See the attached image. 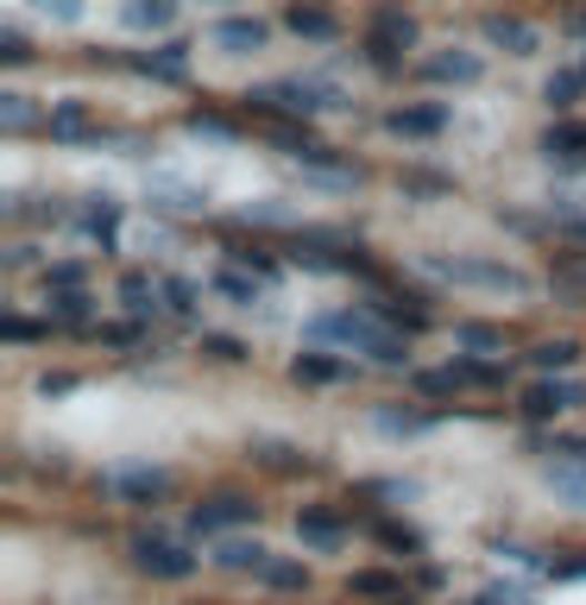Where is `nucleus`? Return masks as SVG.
Masks as SVG:
<instances>
[{"instance_id":"obj_13","label":"nucleus","mask_w":586,"mask_h":605,"mask_svg":"<svg viewBox=\"0 0 586 605\" xmlns=\"http://www.w3.org/2000/svg\"><path fill=\"white\" fill-rule=\"evenodd\" d=\"M139 70V77H158V82H183L190 77V51L183 44H164V51H139V58H127Z\"/></svg>"},{"instance_id":"obj_15","label":"nucleus","mask_w":586,"mask_h":605,"mask_svg":"<svg viewBox=\"0 0 586 605\" xmlns=\"http://www.w3.org/2000/svg\"><path fill=\"white\" fill-rule=\"evenodd\" d=\"M385 127H391L397 139H435L442 127H448V108H435V101H430V108H397Z\"/></svg>"},{"instance_id":"obj_37","label":"nucleus","mask_w":586,"mask_h":605,"mask_svg":"<svg viewBox=\"0 0 586 605\" xmlns=\"http://www.w3.org/2000/svg\"><path fill=\"white\" fill-rule=\"evenodd\" d=\"M183 127H190V133H202V139H221V145L234 139V120H221V114H202V108H190V120H183Z\"/></svg>"},{"instance_id":"obj_25","label":"nucleus","mask_w":586,"mask_h":605,"mask_svg":"<svg viewBox=\"0 0 586 605\" xmlns=\"http://www.w3.org/2000/svg\"><path fill=\"white\" fill-rule=\"evenodd\" d=\"M372 39H385V44H397V51H411V44H416V20H411V13H397V7H385V13L372 20Z\"/></svg>"},{"instance_id":"obj_35","label":"nucleus","mask_w":586,"mask_h":605,"mask_svg":"<svg viewBox=\"0 0 586 605\" xmlns=\"http://www.w3.org/2000/svg\"><path fill=\"white\" fill-rule=\"evenodd\" d=\"M397 190L404 195H448L454 183L448 177H435V171H397Z\"/></svg>"},{"instance_id":"obj_48","label":"nucleus","mask_w":586,"mask_h":605,"mask_svg":"<svg viewBox=\"0 0 586 605\" xmlns=\"http://www.w3.org/2000/svg\"><path fill=\"white\" fill-rule=\"evenodd\" d=\"M51 20H82V0H39Z\"/></svg>"},{"instance_id":"obj_47","label":"nucleus","mask_w":586,"mask_h":605,"mask_svg":"<svg viewBox=\"0 0 586 605\" xmlns=\"http://www.w3.org/2000/svg\"><path fill=\"white\" fill-rule=\"evenodd\" d=\"M44 284H51V291H70V284H82V265H51Z\"/></svg>"},{"instance_id":"obj_3","label":"nucleus","mask_w":586,"mask_h":605,"mask_svg":"<svg viewBox=\"0 0 586 605\" xmlns=\"http://www.w3.org/2000/svg\"><path fill=\"white\" fill-rule=\"evenodd\" d=\"M435 278H448V284H467V291H498V296H524L529 278L505 259H430Z\"/></svg>"},{"instance_id":"obj_27","label":"nucleus","mask_w":586,"mask_h":605,"mask_svg":"<svg viewBox=\"0 0 586 605\" xmlns=\"http://www.w3.org/2000/svg\"><path fill=\"white\" fill-rule=\"evenodd\" d=\"M454 341L467 353H492V360H505V329H486V322H461L454 329Z\"/></svg>"},{"instance_id":"obj_41","label":"nucleus","mask_w":586,"mask_h":605,"mask_svg":"<svg viewBox=\"0 0 586 605\" xmlns=\"http://www.w3.org/2000/svg\"><path fill=\"white\" fill-rule=\"evenodd\" d=\"M378 543H385V548H411V555H416V548H423V536H416L411 524H391V517H385V524H378Z\"/></svg>"},{"instance_id":"obj_18","label":"nucleus","mask_w":586,"mask_h":605,"mask_svg":"<svg viewBox=\"0 0 586 605\" xmlns=\"http://www.w3.org/2000/svg\"><path fill=\"white\" fill-rule=\"evenodd\" d=\"M543 152L555 158V164H586V127H580V120H562V127H548Z\"/></svg>"},{"instance_id":"obj_30","label":"nucleus","mask_w":586,"mask_h":605,"mask_svg":"<svg viewBox=\"0 0 586 605\" xmlns=\"http://www.w3.org/2000/svg\"><path fill=\"white\" fill-rule=\"evenodd\" d=\"M44 310L58 315V322H89V291L82 284H70V291H51V303Z\"/></svg>"},{"instance_id":"obj_29","label":"nucleus","mask_w":586,"mask_h":605,"mask_svg":"<svg viewBox=\"0 0 586 605\" xmlns=\"http://www.w3.org/2000/svg\"><path fill=\"white\" fill-rule=\"evenodd\" d=\"M259 581H265V586H277V593H303V586H310V567H303V562H284V555H272Z\"/></svg>"},{"instance_id":"obj_11","label":"nucleus","mask_w":586,"mask_h":605,"mask_svg":"<svg viewBox=\"0 0 586 605\" xmlns=\"http://www.w3.org/2000/svg\"><path fill=\"white\" fill-rule=\"evenodd\" d=\"M215 562L228 567V574H265L272 548H265V543H246V536H221V543H215Z\"/></svg>"},{"instance_id":"obj_26","label":"nucleus","mask_w":586,"mask_h":605,"mask_svg":"<svg viewBox=\"0 0 586 605\" xmlns=\"http://www.w3.org/2000/svg\"><path fill=\"white\" fill-rule=\"evenodd\" d=\"M89 133H95V120H89V108H82V101L51 108V139H89Z\"/></svg>"},{"instance_id":"obj_17","label":"nucleus","mask_w":586,"mask_h":605,"mask_svg":"<svg viewBox=\"0 0 586 605\" xmlns=\"http://www.w3.org/2000/svg\"><path fill=\"white\" fill-rule=\"evenodd\" d=\"M152 202L158 209H171V215H195V209H209V190L176 183V177H152Z\"/></svg>"},{"instance_id":"obj_44","label":"nucleus","mask_w":586,"mask_h":605,"mask_svg":"<svg viewBox=\"0 0 586 605\" xmlns=\"http://www.w3.org/2000/svg\"><path fill=\"white\" fill-rule=\"evenodd\" d=\"M366 58L378 63V70H397V63H404V51H397V44H385V39H366Z\"/></svg>"},{"instance_id":"obj_5","label":"nucleus","mask_w":586,"mask_h":605,"mask_svg":"<svg viewBox=\"0 0 586 605\" xmlns=\"http://www.w3.org/2000/svg\"><path fill=\"white\" fill-rule=\"evenodd\" d=\"M259 505L253 498H240V492H221V498H209V505H195L190 511V530L195 536H221V530H240V524H253Z\"/></svg>"},{"instance_id":"obj_16","label":"nucleus","mask_w":586,"mask_h":605,"mask_svg":"<svg viewBox=\"0 0 586 605\" xmlns=\"http://www.w3.org/2000/svg\"><path fill=\"white\" fill-rule=\"evenodd\" d=\"M423 77L430 82H479L486 77V63L473 58V51H435V58L423 63Z\"/></svg>"},{"instance_id":"obj_34","label":"nucleus","mask_w":586,"mask_h":605,"mask_svg":"<svg viewBox=\"0 0 586 605\" xmlns=\"http://www.w3.org/2000/svg\"><path fill=\"white\" fill-rule=\"evenodd\" d=\"M378 430L385 435H416V430H430V411H397V404H385V411H378Z\"/></svg>"},{"instance_id":"obj_7","label":"nucleus","mask_w":586,"mask_h":605,"mask_svg":"<svg viewBox=\"0 0 586 605\" xmlns=\"http://www.w3.org/2000/svg\"><path fill=\"white\" fill-rule=\"evenodd\" d=\"M101 486L114 492V498H133V505H152V498H164L171 492V473L164 467H114Z\"/></svg>"},{"instance_id":"obj_40","label":"nucleus","mask_w":586,"mask_h":605,"mask_svg":"<svg viewBox=\"0 0 586 605\" xmlns=\"http://www.w3.org/2000/svg\"><path fill=\"white\" fill-rule=\"evenodd\" d=\"M195 296H202V291H195L190 278H171V284H164V303H171L176 315H195Z\"/></svg>"},{"instance_id":"obj_49","label":"nucleus","mask_w":586,"mask_h":605,"mask_svg":"<svg viewBox=\"0 0 586 605\" xmlns=\"http://www.w3.org/2000/svg\"><path fill=\"white\" fill-rule=\"evenodd\" d=\"M70 385H77L70 372H44V379H39V391H44V397H58V391H70Z\"/></svg>"},{"instance_id":"obj_36","label":"nucleus","mask_w":586,"mask_h":605,"mask_svg":"<svg viewBox=\"0 0 586 605\" xmlns=\"http://www.w3.org/2000/svg\"><path fill=\"white\" fill-rule=\"evenodd\" d=\"M32 120H39V108L26 95H0V127H7V133H26Z\"/></svg>"},{"instance_id":"obj_10","label":"nucleus","mask_w":586,"mask_h":605,"mask_svg":"<svg viewBox=\"0 0 586 605\" xmlns=\"http://www.w3.org/2000/svg\"><path fill=\"white\" fill-rule=\"evenodd\" d=\"M353 599H378V605H411V593H404V581L397 574H385V567H360L347 581Z\"/></svg>"},{"instance_id":"obj_4","label":"nucleus","mask_w":586,"mask_h":605,"mask_svg":"<svg viewBox=\"0 0 586 605\" xmlns=\"http://www.w3.org/2000/svg\"><path fill=\"white\" fill-rule=\"evenodd\" d=\"M580 404H586V385L580 379H555V372H543L524 391V416H536V423H548V416H562V411H580Z\"/></svg>"},{"instance_id":"obj_39","label":"nucleus","mask_w":586,"mask_h":605,"mask_svg":"<svg viewBox=\"0 0 586 605\" xmlns=\"http://www.w3.org/2000/svg\"><path fill=\"white\" fill-rule=\"evenodd\" d=\"M259 461H265V467H277V473H296V467H303V454H296V448H284V442H259Z\"/></svg>"},{"instance_id":"obj_23","label":"nucleus","mask_w":586,"mask_h":605,"mask_svg":"<svg viewBox=\"0 0 586 605\" xmlns=\"http://www.w3.org/2000/svg\"><path fill=\"white\" fill-rule=\"evenodd\" d=\"M176 20V0H127V26L133 32H164Z\"/></svg>"},{"instance_id":"obj_12","label":"nucleus","mask_w":586,"mask_h":605,"mask_svg":"<svg viewBox=\"0 0 586 605\" xmlns=\"http://www.w3.org/2000/svg\"><path fill=\"white\" fill-rule=\"evenodd\" d=\"M548 486H555V498H567L574 511H586V461L580 454H562V461H548Z\"/></svg>"},{"instance_id":"obj_20","label":"nucleus","mask_w":586,"mask_h":605,"mask_svg":"<svg viewBox=\"0 0 586 605\" xmlns=\"http://www.w3.org/2000/svg\"><path fill=\"white\" fill-rule=\"evenodd\" d=\"M284 26H291L296 39H315V44L341 39V20H334V13H322V7H291V13H284Z\"/></svg>"},{"instance_id":"obj_6","label":"nucleus","mask_w":586,"mask_h":605,"mask_svg":"<svg viewBox=\"0 0 586 605\" xmlns=\"http://www.w3.org/2000/svg\"><path fill=\"white\" fill-rule=\"evenodd\" d=\"M133 562L152 581H190L195 574V555H183L176 543H158V536H133Z\"/></svg>"},{"instance_id":"obj_8","label":"nucleus","mask_w":586,"mask_h":605,"mask_svg":"<svg viewBox=\"0 0 586 605\" xmlns=\"http://www.w3.org/2000/svg\"><path fill=\"white\" fill-rule=\"evenodd\" d=\"M479 32H486V44H498V51H511V58H529V51H536V26L517 20V13H486Z\"/></svg>"},{"instance_id":"obj_45","label":"nucleus","mask_w":586,"mask_h":605,"mask_svg":"<svg viewBox=\"0 0 586 605\" xmlns=\"http://www.w3.org/2000/svg\"><path fill=\"white\" fill-rule=\"evenodd\" d=\"M0 334H7V341H39V322H26V315H7V322H0Z\"/></svg>"},{"instance_id":"obj_28","label":"nucleus","mask_w":586,"mask_h":605,"mask_svg":"<svg viewBox=\"0 0 586 605\" xmlns=\"http://www.w3.org/2000/svg\"><path fill=\"white\" fill-rule=\"evenodd\" d=\"M580 89H586V70H555V77L543 82V101H548V108H555V114H567Z\"/></svg>"},{"instance_id":"obj_22","label":"nucleus","mask_w":586,"mask_h":605,"mask_svg":"<svg viewBox=\"0 0 586 605\" xmlns=\"http://www.w3.org/2000/svg\"><path fill=\"white\" fill-rule=\"evenodd\" d=\"M291 379H296V385H334V379H347V366H341V360H329V353H296V360H291Z\"/></svg>"},{"instance_id":"obj_42","label":"nucleus","mask_w":586,"mask_h":605,"mask_svg":"<svg viewBox=\"0 0 586 605\" xmlns=\"http://www.w3.org/2000/svg\"><path fill=\"white\" fill-rule=\"evenodd\" d=\"M234 259H240V265H246L253 278H277V259L259 253V246H234Z\"/></svg>"},{"instance_id":"obj_9","label":"nucleus","mask_w":586,"mask_h":605,"mask_svg":"<svg viewBox=\"0 0 586 605\" xmlns=\"http://www.w3.org/2000/svg\"><path fill=\"white\" fill-rule=\"evenodd\" d=\"M265 39H272V26H265V20H246V13L215 26V44H221V51H234V58H253V51H265Z\"/></svg>"},{"instance_id":"obj_38","label":"nucleus","mask_w":586,"mask_h":605,"mask_svg":"<svg viewBox=\"0 0 586 605\" xmlns=\"http://www.w3.org/2000/svg\"><path fill=\"white\" fill-rule=\"evenodd\" d=\"M202 353H209V360H221V366H240V360H246V341H234V334H209V341H202Z\"/></svg>"},{"instance_id":"obj_46","label":"nucleus","mask_w":586,"mask_h":605,"mask_svg":"<svg viewBox=\"0 0 586 605\" xmlns=\"http://www.w3.org/2000/svg\"><path fill=\"white\" fill-rule=\"evenodd\" d=\"M32 51H26V39L20 32H0V63H26Z\"/></svg>"},{"instance_id":"obj_14","label":"nucleus","mask_w":586,"mask_h":605,"mask_svg":"<svg viewBox=\"0 0 586 605\" xmlns=\"http://www.w3.org/2000/svg\"><path fill=\"white\" fill-rule=\"evenodd\" d=\"M296 536L310 548H322V555H334V548L347 543V524H341L334 511H303V517H296Z\"/></svg>"},{"instance_id":"obj_21","label":"nucleus","mask_w":586,"mask_h":605,"mask_svg":"<svg viewBox=\"0 0 586 605\" xmlns=\"http://www.w3.org/2000/svg\"><path fill=\"white\" fill-rule=\"evenodd\" d=\"M158 296H164V284H152L145 272H133V278H120V303H127V315H158Z\"/></svg>"},{"instance_id":"obj_43","label":"nucleus","mask_w":586,"mask_h":605,"mask_svg":"<svg viewBox=\"0 0 586 605\" xmlns=\"http://www.w3.org/2000/svg\"><path fill=\"white\" fill-rule=\"evenodd\" d=\"M454 385H461V379H454V366L448 372H416V391H423V397H448Z\"/></svg>"},{"instance_id":"obj_24","label":"nucleus","mask_w":586,"mask_h":605,"mask_svg":"<svg viewBox=\"0 0 586 605\" xmlns=\"http://www.w3.org/2000/svg\"><path fill=\"white\" fill-rule=\"evenodd\" d=\"M372 310L385 315L391 329H430V310H416V296H378V303H372Z\"/></svg>"},{"instance_id":"obj_19","label":"nucleus","mask_w":586,"mask_h":605,"mask_svg":"<svg viewBox=\"0 0 586 605\" xmlns=\"http://www.w3.org/2000/svg\"><path fill=\"white\" fill-rule=\"evenodd\" d=\"M77 228H82V234H95V240H108L120 228V202H114V195H82Z\"/></svg>"},{"instance_id":"obj_31","label":"nucleus","mask_w":586,"mask_h":605,"mask_svg":"<svg viewBox=\"0 0 586 605\" xmlns=\"http://www.w3.org/2000/svg\"><path fill=\"white\" fill-rule=\"evenodd\" d=\"M303 177H310V183H322V190H353V183H360V171H353V164H303Z\"/></svg>"},{"instance_id":"obj_33","label":"nucleus","mask_w":586,"mask_h":605,"mask_svg":"<svg viewBox=\"0 0 586 605\" xmlns=\"http://www.w3.org/2000/svg\"><path fill=\"white\" fill-rule=\"evenodd\" d=\"M574 353H580L574 341H543V347L529 353V366H536V372H567V366H574Z\"/></svg>"},{"instance_id":"obj_32","label":"nucleus","mask_w":586,"mask_h":605,"mask_svg":"<svg viewBox=\"0 0 586 605\" xmlns=\"http://www.w3.org/2000/svg\"><path fill=\"white\" fill-rule=\"evenodd\" d=\"M215 291L228 296V303H240V310H253L259 303V284L246 272H215Z\"/></svg>"},{"instance_id":"obj_1","label":"nucleus","mask_w":586,"mask_h":605,"mask_svg":"<svg viewBox=\"0 0 586 605\" xmlns=\"http://www.w3.org/2000/svg\"><path fill=\"white\" fill-rule=\"evenodd\" d=\"M310 341H334V347L372 353L378 366H411V347H404V329H385V315L366 310H334L310 322Z\"/></svg>"},{"instance_id":"obj_2","label":"nucleus","mask_w":586,"mask_h":605,"mask_svg":"<svg viewBox=\"0 0 586 605\" xmlns=\"http://www.w3.org/2000/svg\"><path fill=\"white\" fill-rule=\"evenodd\" d=\"M246 108L272 120H310V114H329V108H347V95L334 82H315V77H291V82H272V89H253Z\"/></svg>"}]
</instances>
